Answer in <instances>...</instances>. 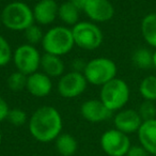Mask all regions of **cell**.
<instances>
[{
  "instance_id": "1",
  "label": "cell",
  "mask_w": 156,
  "mask_h": 156,
  "mask_svg": "<svg viewBox=\"0 0 156 156\" xmlns=\"http://www.w3.org/2000/svg\"><path fill=\"white\" fill-rule=\"evenodd\" d=\"M62 117L52 106H42L37 108L30 117L28 123L31 136L43 143L56 140L62 132Z\"/></svg>"
},
{
  "instance_id": "2",
  "label": "cell",
  "mask_w": 156,
  "mask_h": 156,
  "mask_svg": "<svg viewBox=\"0 0 156 156\" xmlns=\"http://www.w3.org/2000/svg\"><path fill=\"white\" fill-rule=\"evenodd\" d=\"M0 15L3 26L13 31H25L34 24L32 9L23 1L8 3Z\"/></svg>"
},
{
  "instance_id": "3",
  "label": "cell",
  "mask_w": 156,
  "mask_h": 156,
  "mask_svg": "<svg viewBox=\"0 0 156 156\" xmlns=\"http://www.w3.org/2000/svg\"><path fill=\"white\" fill-rule=\"evenodd\" d=\"M74 42L72 29L65 26H56L44 33L42 46L45 54L64 56L73 49Z\"/></svg>"
},
{
  "instance_id": "4",
  "label": "cell",
  "mask_w": 156,
  "mask_h": 156,
  "mask_svg": "<svg viewBox=\"0 0 156 156\" xmlns=\"http://www.w3.org/2000/svg\"><path fill=\"white\" fill-rule=\"evenodd\" d=\"M130 96L129 87L120 78H113L102 86L100 94V100L110 111H119L125 107Z\"/></svg>"
},
{
  "instance_id": "5",
  "label": "cell",
  "mask_w": 156,
  "mask_h": 156,
  "mask_svg": "<svg viewBox=\"0 0 156 156\" xmlns=\"http://www.w3.org/2000/svg\"><path fill=\"white\" fill-rule=\"evenodd\" d=\"M83 73L89 83L102 87L117 77L118 67L111 59L98 57L86 63Z\"/></svg>"
},
{
  "instance_id": "6",
  "label": "cell",
  "mask_w": 156,
  "mask_h": 156,
  "mask_svg": "<svg viewBox=\"0 0 156 156\" xmlns=\"http://www.w3.org/2000/svg\"><path fill=\"white\" fill-rule=\"evenodd\" d=\"M75 45L85 50H93L103 43L104 35L101 28L92 22H78L72 28Z\"/></svg>"
},
{
  "instance_id": "7",
  "label": "cell",
  "mask_w": 156,
  "mask_h": 156,
  "mask_svg": "<svg viewBox=\"0 0 156 156\" xmlns=\"http://www.w3.org/2000/svg\"><path fill=\"white\" fill-rule=\"evenodd\" d=\"M41 58L39 50L30 44H23L18 46L13 52V62L17 71L29 76L35 73L41 65Z\"/></svg>"
},
{
  "instance_id": "8",
  "label": "cell",
  "mask_w": 156,
  "mask_h": 156,
  "mask_svg": "<svg viewBox=\"0 0 156 156\" xmlns=\"http://www.w3.org/2000/svg\"><path fill=\"white\" fill-rule=\"evenodd\" d=\"M101 147L107 156H126L132 143L128 135L112 128L102 135Z\"/></svg>"
},
{
  "instance_id": "9",
  "label": "cell",
  "mask_w": 156,
  "mask_h": 156,
  "mask_svg": "<svg viewBox=\"0 0 156 156\" xmlns=\"http://www.w3.org/2000/svg\"><path fill=\"white\" fill-rule=\"evenodd\" d=\"M87 79L83 73L69 72L63 74L58 83V92L62 98H74L81 95L87 89Z\"/></svg>"
},
{
  "instance_id": "10",
  "label": "cell",
  "mask_w": 156,
  "mask_h": 156,
  "mask_svg": "<svg viewBox=\"0 0 156 156\" xmlns=\"http://www.w3.org/2000/svg\"><path fill=\"white\" fill-rule=\"evenodd\" d=\"M142 119L139 115L138 110L135 109H121L113 118L115 128L126 135L137 133L142 124Z\"/></svg>"
},
{
  "instance_id": "11",
  "label": "cell",
  "mask_w": 156,
  "mask_h": 156,
  "mask_svg": "<svg viewBox=\"0 0 156 156\" xmlns=\"http://www.w3.org/2000/svg\"><path fill=\"white\" fill-rule=\"evenodd\" d=\"M83 12L93 23H105L115 15V8L109 0H87Z\"/></svg>"
},
{
  "instance_id": "12",
  "label": "cell",
  "mask_w": 156,
  "mask_h": 156,
  "mask_svg": "<svg viewBox=\"0 0 156 156\" xmlns=\"http://www.w3.org/2000/svg\"><path fill=\"white\" fill-rule=\"evenodd\" d=\"M80 113L83 119L91 123L107 121L112 115V111L109 110L101 100L86 101L80 107Z\"/></svg>"
},
{
  "instance_id": "13",
  "label": "cell",
  "mask_w": 156,
  "mask_h": 156,
  "mask_svg": "<svg viewBox=\"0 0 156 156\" xmlns=\"http://www.w3.org/2000/svg\"><path fill=\"white\" fill-rule=\"evenodd\" d=\"M26 89L31 95L35 98L48 96L52 89L51 78L43 72H35L27 77Z\"/></svg>"
},
{
  "instance_id": "14",
  "label": "cell",
  "mask_w": 156,
  "mask_h": 156,
  "mask_svg": "<svg viewBox=\"0 0 156 156\" xmlns=\"http://www.w3.org/2000/svg\"><path fill=\"white\" fill-rule=\"evenodd\" d=\"M34 22L39 25L47 26L58 17L59 5L55 0H40L32 9Z\"/></svg>"
},
{
  "instance_id": "15",
  "label": "cell",
  "mask_w": 156,
  "mask_h": 156,
  "mask_svg": "<svg viewBox=\"0 0 156 156\" xmlns=\"http://www.w3.org/2000/svg\"><path fill=\"white\" fill-rule=\"evenodd\" d=\"M139 144L151 155H156V119L143 121L137 132Z\"/></svg>"
},
{
  "instance_id": "16",
  "label": "cell",
  "mask_w": 156,
  "mask_h": 156,
  "mask_svg": "<svg viewBox=\"0 0 156 156\" xmlns=\"http://www.w3.org/2000/svg\"><path fill=\"white\" fill-rule=\"evenodd\" d=\"M40 67L44 74L49 76L50 78H55L63 75L65 66L61 57L50 54H44L41 58Z\"/></svg>"
},
{
  "instance_id": "17",
  "label": "cell",
  "mask_w": 156,
  "mask_h": 156,
  "mask_svg": "<svg viewBox=\"0 0 156 156\" xmlns=\"http://www.w3.org/2000/svg\"><path fill=\"white\" fill-rule=\"evenodd\" d=\"M140 30L147 45L156 49V12L147 14L142 18Z\"/></svg>"
},
{
  "instance_id": "18",
  "label": "cell",
  "mask_w": 156,
  "mask_h": 156,
  "mask_svg": "<svg viewBox=\"0 0 156 156\" xmlns=\"http://www.w3.org/2000/svg\"><path fill=\"white\" fill-rule=\"evenodd\" d=\"M57 152L61 156H73L77 152V140L75 137L69 134H62L61 133L58 138L55 140Z\"/></svg>"
},
{
  "instance_id": "19",
  "label": "cell",
  "mask_w": 156,
  "mask_h": 156,
  "mask_svg": "<svg viewBox=\"0 0 156 156\" xmlns=\"http://www.w3.org/2000/svg\"><path fill=\"white\" fill-rule=\"evenodd\" d=\"M79 10L72 3V1H65L59 5L58 17L65 25L75 26L79 20Z\"/></svg>"
},
{
  "instance_id": "20",
  "label": "cell",
  "mask_w": 156,
  "mask_h": 156,
  "mask_svg": "<svg viewBox=\"0 0 156 156\" xmlns=\"http://www.w3.org/2000/svg\"><path fill=\"white\" fill-rule=\"evenodd\" d=\"M132 62L139 69L153 67V51L147 47H138L132 55Z\"/></svg>"
},
{
  "instance_id": "21",
  "label": "cell",
  "mask_w": 156,
  "mask_h": 156,
  "mask_svg": "<svg viewBox=\"0 0 156 156\" xmlns=\"http://www.w3.org/2000/svg\"><path fill=\"white\" fill-rule=\"evenodd\" d=\"M139 93L143 101L156 102V76L149 75L143 78L139 85Z\"/></svg>"
},
{
  "instance_id": "22",
  "label": "cell",
  "mask_w": 156,
  "mask_h": 156,
  "mask_svg": "<svg viewBox=\"0 0 156 156\" xmlns=\"http://www.w3.org/2000/svg\"><path fill=\"white\" fill-rule=\"evenodd\" d=\"M27 77L28 76L20 71H15L11 73L7 79V85L9 89L13 92L22 91L27 86Z\"/></svg>"
},
{
  "instance_id": "23",
  "label": "cell",
  "mask_w": 156,
  "mask_h": 156,
  "mask_svg": "<svg viewBox=\"0 0 156 156\" xmlns=\"http://www.w3.org/2000/svg\"><path fill=\"white\" fill-rule=\"evenodd\" d=\"M25 37L28 41V44L34 46L39 43H42L44 37V33L39 25L33 24L25 30Z\"/></svg>"
},
{
  "instance_id": "24",
  "label": "cell",
  "mask_w": 156,
  "mask_h": 156,
  "mask_svg": "<svg viewBox=\"0 0 156 156\" xmlns=\"http://www.w3.org/2000/svg\"><path fill=\"white\" fill-rule=\"evenodd\" d=\"M138 113L141 117L142 121L156 119V105L155 102L143 101L138 108Z\"/></svg>"
},
{
  "instance_id": "25",
  "label": "cell",
  "mask_w": 156,
  "mask_h": 156,
  "mask_svg": "<svg viewBox=\"0 0 156 156\" xmlns=\"http://www.w3.org/2000/svg\"><path fill=\"white\" fill-rule=\"evenodd\" d=\"M13 59L11 45L3 37L0 35V67L7 65Z\"/></svg>"
},
{
  "instance_id": "26",
  "label": "cell",
  "mask_w": 156,
  "mask_h": 156,
  "mask_svg": "<svg viewBox=\"0 0 156 156\" xmlns=\"http://www.w3.org/2000/svg\"><path fill=\"white\" fill-rule=\"evenodd\" d=\"M7 120L14 126H22L26 123L27 115L23 109L20 108H13L10 109L9 115Z\"/></svg>"
},
{
  "instance_id": "27",
  "label": "cell",
  "mask_w": 156,
  "mask_h": 156,
  "mask_svg": "<svg viewBox=\"0 0 156 156\" xmlns=\"http://www.w3.org/2000/svg\"><path fill=\"white\" fill-rule=\"evenodd\" d=\"M126 156H152L142 145L140 144H136V145H132L128 150Z\"/></svg>"
},
{
  "instance_id": "28",
  "label": "cell",
  "mask_w": 156,
  "mask_h": 156,
  "mask_svg": "<svg viewBox=\"0 0 156 156\" xmlns=\"http://www.w3.org/2000/svg\"><path fill=\"white\" fill-rule=\"evenodd\" d=\"M9 111H10V107L8 105V103L5 102V98L0 96V122L7 120Z\"/></svg>"
},
{
  "instance_id": "29",
  "label": "cell",
  "mask_w": 156,
  "mask_h": 156,
  "mask_svg": "<svg viewBox=\"0 0 156 156\" xmlns=\"http://www.w3.org/2000/svg\"><path fill=\"white\" fill-rule=\"evenodd\" d=\"M71 1H72V3L79 10V11H81V10L83 11L86 2H87V0H71Z\"/></svg>"
},
{
  "instance_id": "30",
  "label": "cell",
  "mask_w": 156,
  "mask_h": 156,
  "mask_svg": "<svg viewBox=\"0 0 156 156\" xmlns=\"http://www.w3.org/2000/svg\"><path fill=\"white\" fill-rule=\"evenodd\" d=\"M153 67L156 69V49L153 51Z\"/></svg>"
},
{
  "instance_id": "31",
  "label": "cell",
  "mask_w": 156,
  "mask_h": 156,
  "mask_svg": "<svg viewBox=\"0 0 156 156\" xmlns=\"http://www.w3.org/2000/svg\"><path fill=\"white\" fill-rule=\"evenodd\" d=\"M1 142H2V134H1V130H0V145H1Z\"/></svg>"
},
{
  "instance_id": "32",
  "label": "cell",
  "mask_w": 156,
  "mask_h": 156,
  "mask_svg": "<svg viewBox=\"0 0 156 156\" xmlns=\"http://www.w3.org/2000/svg\"><path fill=\"white\" fill-rule=\"evenodd\" d=\"M1 26H2V20H1V15H0V29H1Z\"/></svg>"
},
{
  "instance_id": "33",
  "label": "cell",
  "mask_w": 156,
  "mask_h": 156,
  "mask_svg": "<svg viewBox=\"0 0 156 156\" xmlns=\"http://www.w3.org/2000/svg\"><path fill=\"white\" fill-rule=\"evenodd\" d=\"M152 156H156V155H152Z\"/></svg>"
}]
</instances>
